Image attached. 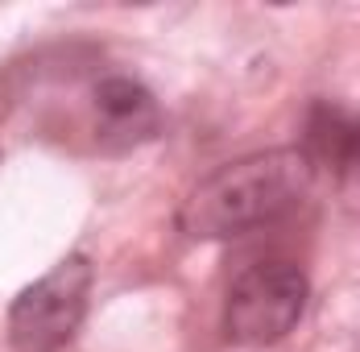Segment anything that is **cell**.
<instances>
[{"instance_id": "obj_1", "label": "cell", "mask_w": 360, "mask_h": 352, "mask_svg": "<svg viewBox=\"0 0 360 352\" xmlns=\"http://www.w3.org/2000/svg\"><path fill=\"white\" fill-rule=\"evenodd\" d=\"M315 166L302 149H265L236 158L207 175L179 208V228L191 241H228L278 224L311 195Z\"/></svg>"}, {"instance_id": "obj_2", "label": "cell", "mask_w": 360, "mask_h": 352, "mask_svg": "<svg viewBox=\"0 0 360 352\" xmlns=\"http://www.w3.org/2000/svg\"><path fill=\"white\" fill-rule=\"evenodd\" d=\"M91 257L71 253L34 286H25L8 307V344L13 352H63L75 340L91 298Z\"/></svg>"}, {"instance_id": "obj_3", "label": "cell", "mask_w": 360, "mask_h": 352, "mask_svg": "<svg viewBox=\"0 0 360 352\" xmlns=\"http://www.w3.org/2000/svg\"><path fill=\"white\" fill-rule=\"evenodd\" d=\"M311 282L294 261H257L228 286L224 332L240 348H269L286 340L307 311Z\"/></svg>"}, {"instance_id": "obj_4", "label": "cell", "mask_w": 360, "mask_h": 352, "mask_svg": "<svg viewBox=\"0 0 360 352\" xmlns=\"http://www.w3.org/2000/svg\"><path fill=\"white\" fill-rule=\"evenodd\" d=\"M91 112L104 153H129L162 133V104L133 75H104L91 87Z\"/></svg>"}, {"instance_id": "obj_5", "label": "cell", "mask_w": 360, "mask_h": 352, "mask_svg": "<svg viewBox=\"0 0 360 352\" xmlns=\"http://www.w3.org/2000/svg\"><path fill=\"white\" fill-rule=\"evenodd\" d=\"M307 162L311 166H327L335 175H348L356 162V125L340 104H319L307 116Z\"/></svg>"}]
</instances>
